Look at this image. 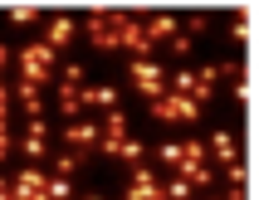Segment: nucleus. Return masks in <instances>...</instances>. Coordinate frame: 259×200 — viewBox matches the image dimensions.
Returning <instances> with one entry per match:
<instances>
[{
    "mask_svg": "<svg viewBox=\"0 0 259 200\" xmlns=\"http://www.w3.org/2000/svg\"><path fill=\"white\" fill-rule=\"evenodd\" d=\"M176 176H186L196 190L215 181V171L205 166V142H181V152H176Z\"/></svg>",
    "mask_w": 259,
    "mask_h": 200,
    "instance_id": "f257e3e1",
    "label": "nucleus"
},
{
    "mask_svg": "<svg viewBox=\"0 0 259 200\" xmlns=\"http://www.w3.org/2000/svg\"><path fill=\"white\" fill-rule=\"evenodd\" d=\"M132 88H137L147 103H157V98H166V73H161L152 59H132Z\"/></svg>",
    "mask_w": 259,
    "mask_h": 200,
    "instance_id": "f03ea898",
    "label": "nucleus"
},
{
    "mask_svg": "<svg viewBox=\"0 0 259 200\" xmlns=\"http://www.w3.org/2000/svg\"><path fill=\"white\" fill-rule=\"evenodd\" d=\"M152 117H161V122H201V108L191 98H181V93H166V98L152 103Z\"/></svg>",
    "mask_w": 259,
    "mask_h": 200,
    "instance_id": "7ed1b4c3",
    "label": "nucleus"
},
{
    "mask_svg": "<svg viewBox=\"0 0 259 200\" xmlns=\"http://www.w3.org/2000/svg\"><path fill=\"white\" fill-rule=\"evenodd\" d=\"M64 142H69V152H93V146L103 142V127H98V122L73 117V122H64Z\"/></svg>",
    "mask_w": 259,
    "mask_h": 200,
    "instance_id": "20e7f679",
    "label": "nucleus"
},
{
    "mask_svg": "<svg viewBox=\"0 0 259 200\" xmlns=\"http://www.w3.org/2000/svg\"><path fill=\"white\" fill-rule=\"evenodd\" d=\"M83 29H88V44H93L98 54H113V49H117V29L103 20V10H93V15H88V20H83Z\"/></svg>",
    "mask_w": 259,
    "mask_h": 200,
    "instance_id": "39448f33",
    "label": "nucleus"
},
{
    "mask_svg": "<svg viewBox=\"0 0 259 200\" xmlns=\"http://www.w3.org/2000/svg\"><path fill=\"white\" fill-rule=\"evenodd\" d=\"M127 200H166V195H161V181H157V176L147 171V166H137L132 181H127Z\"/></svg>",
    "mask_w": 259,
    "mask_h": 200,
    "instance_id": "423d86ee",
    "label": "nucleus"
},
{
    "mask_svg": "<svg viewBox=\"0 0 259 200\" xmlns=\"http://www.w3.org/2000/svg\"><path fill=\"white\" fill-rule=\"evenodd\" d=\"M54 54L59 49H49V44H25V49H20V54H15V64H20V69H49L54 73Z\"/></svg>",
    "mask_w": 259,
    "mask_h": 200,
    "instance_id": "0eeeda50",
    "label": "nucleus"
},
{
    "mask_svg": "<svg viewBox=\"0 0 259 200\" xmlns=\"http://www.w3.org/2000/svg\"><path fill=\"white\" fill-rule=\"evenodd\" d=\"M73 39V20L69 15H54V20H49V29H44V44H49V49H59V44H69Z\"/></svg>",
    "mask_w": 259,
    "mask_h": 200,
    "instance_id": "6e6552de",
    "label": "nucleus"
},
{
    "mask_svg": "<svg viewBox=\"0 0 259 200\" xmlns=\"http://www.w3.org/2000/svg\"><path fill=\"white\" fill-rule=\"evenodd\" d=\"M44 181H49V176H39V171H34V166H25V171H20V176H15V195H44Z\"/></svg>",
    "mask_w": 259,
    "mask_h": 200,
    "instance_id": "1a4fd4ad",
    "label": "nucleus"
},
{
    "mask_svg": "<svg viewBox=\"0 0 259 200\" xmlns=\"http://www.w3.org/2000/svg\"><path fill=\"white\" fill-rule=\"evenodd\" d=\"M78 103H88V108H108V113H113V108H117V93L108 83H103V88H78Z\"/></svg>",
    "mask_w": 259,
    "mask_h": 200,
    "instance_id": "9d476101",
    "label": "nucleus"
},
{
    "mask_svg": "<svg viewBox=\"0 0 259 200\" xmlns=\"http://www.w3.org/2000/svg\"><path fill=\"white\" fill-rule=\"evenodd\" d=\"M142 34L152 44H161V39H171V34H176V20H171V15H152V20L142 25Z\"/></svg>",
    "mask_w": 259,
    "mask_h": 200,
    "instance_id": "9b49d317",
    "label": "nucleus"
},
{
    "mask_svg": "<svg viewBox=\"0 0 259 200\" xmlns=\"http://www.w3.org/2000/svg\"><path fill=\"white\" fill-rule=\"evenodd\" d=\"M205 157H220V161H240V157H235V137H230V132H215V137L205 142Z\"/></svg>",
    "mask_w": 259,
    "mask_h": 200,
    "instance_id": "f8f14e48",
    "label": "nucleus"
},
{
    "mask_svg": "<svg viewBox=\"0 0 259 200\" xmlns=\"http://www.w3.org/2000/svg\"><path fill=\"white\" fill-rule=\"evenodd\" d=\"M122 137H127V113H122V108H113V113H108V122H103V142H122Z\"/></svg>",
    "mask_w": 259,
    "mask_h": 200,
    "instance_id": "ddd939ff",
    "label": "nucleus"
},
{
    "mask_svg": "<svg viewBox=\"0 0 259 200\" xmlns=\"http://www.w3.org/2000/svg\"><path fill=\"white\" fill-rule=\"evenodd\" d=\"M78 108H83V103H78V88L59 83V113H64V122H73V117H78Z\"/></svg>",
    "mask_w": 259,
    "mask_h": 200,
    "instance_id": "4468645a",
    "label": "nucleus"
},
{
    "mask_svg": "<svg viewBox=\"0 0 259 200\" xmlns=\"http://www.w3.org/2000/svg\"><path fill=\"white\" fill-rule=\"evenodd\" d=\"M191 190H196V186H191L186 176H171V181L161 186V195H166V200H191Z\"/></svg>",
    "mask_w": 259,
    "mask_h": 200,
    "instance_id": "2eb2a0df",
    "label": "nucleus"
},
{
    "mask_svg": "<svg viewBox=\"0 0 259 200\" xmlns=\"http://www.w3.org/2000/svg\"><path fill=\"white\" fill-rule=\"evenodd\" d=\"M15 98H20V108H25V117H39V88H15Z\"/></svg>",
    "mask_w": 259,
    "mask_h": 200,
    "instance_id": "dca6fc26",
    "label": "nucleus"
},
{
    "mask_svg": "<svg viewBox=\"0 0 259 200\" xmlns=\"http://www.w3.org/2000/svg\"><path fill=\"white\" fill-rule=\"evenodd\" d=\"M54 166H59V176H64V181H69V176L78 171V166H83V152H64V157H59Z\"/></svg>",
    "mask_w": 259,
    "mask_h": 200,
    "instance_id": "f3484780",
    "label": "nucleus"
},
{
    "mask_svg": "<svg viewBox=\"0 0 259 200\" xmlns=\"http://www.w3.org/2000/svg\"><path fill=\"white\" fill-rule=\"evenodd\" d=\"M44 195H49V200H69L73 190H69V181H64V176H49V181H44Z\"/></svg>",
    "mask_w": 259,
    "mask_h": 200,
    "instance_id": "a211bd4d",
    "label": "nucleus"
},
{
    "mask_svg": "<svg viewBox=\"0 0 259 200\" xmlns=\"http://www.w3.org/2000/svg\"><path fill=\"white\" fill-rule=\"evenodd\" d=\"M34 20H39L34 5H15V10H10V25H34Z\"/></svg>",
    "mask_w": 259,
    "mask_h": 200,
    "instance_id": "6ab92c4d",
    "label": "nucleus"
},
{
    "mask_svg": "<svg viewBox=\"0 0 259 200\" xmlns=\"http://www.w3.org/2000/svg\"><path fill=\"white\" fill-rule=\"evenodd\" d=\"M205 29H210V15H191L181 34H186V39H196V34H205Z\"/></svg>",
    "mask_w": 259,
    "mask_h": 200,
    "instance_id": "aec40b11",
    "label": "nucleus"
},
{
    "mask_svg": "<svg viewBox=\"0 0 259 200\" xmlns=\"http://www.w3.org/2000/svg\"><path fill=\"white\" fill-rule=\"evenodd\" d=\"M20 146H25V157H34V161L49 152V142H44V137H29V132H25V142H20Z\"/></svg>",
    "mask_w": 259,
    "mask_h": 200,
    "instance_id": "412c9836",
    "label": "nucleus"
},
{
    "mask_svg": "<svg viewBox=\"0 0 259 200\" xmlns=\"http://www.w3.org/2000/svg\"><path fill=\"white\" fill-rule=\"evenodd\" d=\"M225 176H230L235 190H245V166H240V161H225Z\"/></svg>",
    "mask_w": 259,
    "mask_h": 200,
    "instance_id": "4be33fe9",
    "label": "nucleus"
},
{
    "mask_svg": "<svg viewBox=\"0 0 259 200\" xmlns=\"http://www.w3.org/2000/svg\"><path fill=\"white\" fill-rule=\"evenodd\" d=\"M64 83H69V88L83 83V64H64Z\"/></svg>",
    "mask_w": 259,
    "mask_h": 200,
    "instance_id": "5701e85b",
    "label": "nucleus"
},
{
    "mask_svg": "<svg viewBox=\"0 0 259 200\" xmlns=\"http://www.w3.org/2000/svg\"><path fill=\"white\" fill-rule=\"evenodd\" d=\"M235 34H240V39H249V10L235 15Z\"/></svg>",
    "mask_w": 259,
    "mask_h": 200,
    "instance_id": "b1692460",
    "label": "nucleus"
},
{
    "mask_svg": "<svg viewBox=\"0 0 259 200\" xmlns=\"http://www.w3.org/2000/svg\"><path fill=\"white\" fill-rule=\"evenodd\" d=\"M166 44H171L176 54H191V39H186V34H181V29H176V34H171V39H166Z\"/></svg>",
    "mask_w": 259,
    "mask_h": 200,
    "instance_id": "393cba45",
    "label": "nucleus"
},
{
    "mask_svg": "<svg viewBox=\"0 0 259 200\" xmlns=\"http://www.w3.org/2000/svg\"><path fill=\"white\" fill-rule=\"evenodd\" d=\"M25 132H29V137H44V132H49V122H44V117H29Z\"/></svg>",
    "mask_w": 259,
    "mask_h": 200,
    "instance_id": "a878e982",
    "label": "nucleus"
},
{
    "mask_svg": "<svg viewBox=\"0 0 259 200\" xmlns=\"http://www.w3.org/2000/svg\"><path fill=\"white\" fill-rule=\"evenodd\" d=\"M5 152H10V137H5V132H0V161H5Z\"/></svg>",
    "mask_w": 259,
    "mask_h": 200,
    "instance_id": "bb28decb",
    "label": "nucleus"
},
{
    "mask_svg": "<svg viewBox=\"0 0 259 200\" xmlns=\"http://www.w3.org/2000/svg\"><path fill=\"white\" fill-rule=\"evenodd\" d=\"M5 64H10V49H5V44H0V73H5Z\"/></svg>",
    "mask_w": 259,
    "mask_h": 200,
    "instance_id": "cd10ccee",
    "label": "nucleus"
},
{
    "mask_svg": "<svg viewBox=\"0 0 259 200\" xmlns=\"http://www.w3.org/2000/svg\"><path fill=\"white\" fill-rule=\"evenodd\" d=\"M0 132H5V137H10V122H5V108H0Z\"/></svg>",
    "mask_w": 259,
    "mask_h": 200,
    "instance_id": "c85d7f7f",
    "label": "nucleus"
},
{
    "mask_svg": "<svg viewBox=\"0 0 259 200\" xmlns=\"http://www.w3.org/2000/svg\"><path fill=\"white\" fill-rule=\"evenodd\" d=\"M0 108H5V83H0Z\"/></svg>",
    "mask_w": 259,
    "mask_h": 200,
    "instance_id": "c756f323",
    "label": "nucleus"
},
{
    "mask_svg": "<svg viewBox=\"0 0 259 200\" xmlns=\"http://www.w3.org/2000/svg\"><path fill=\"white\" fill-rule=\"evenodd\" d=\"M0 190H10V186H5V181H0Z\"/></svg>",
    "mask_w": 259,
    "mask_h": 200,
    "instance_id": "7c9ffc66",
    "label": "nucleus"
},
{
    "mask_svg": "<svg viewBox=\"0 0 259 200\" xmlns=\"http://www.w3.org/2000/svg\"><path fill=\"white\" fill-rule=\"evenodd\" d=\"M88 200H98V195H88Z\"/></svg>",
    "mask_w": 259,
    "mask_h": 200,
    "instance_id": "2f4dec72",
    "label": "nucleus"
}]
</instances>
